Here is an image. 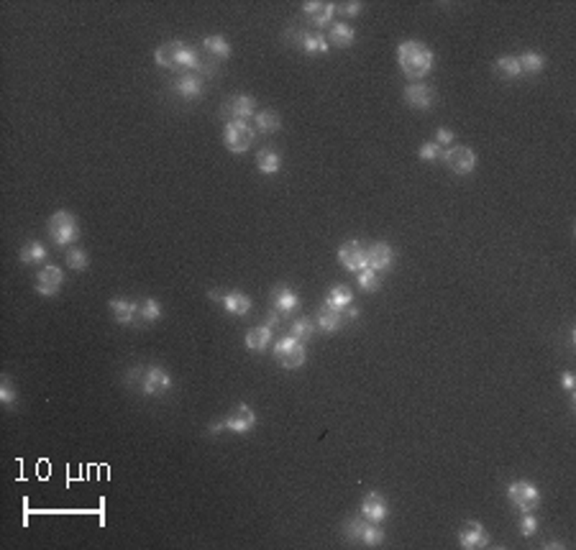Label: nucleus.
I'll return each instance as SVG.
<instances>
[{"instance_id":"obj_1","label":"nucleus","mask_w":576,"mask_h":550,"mask_svg":"<svg viewBox=\"0 0 576 550\" xmlns=\"http://www.w3.org/2000/svg\"><path fill=\"white\" fill-rule=\"evenodd\" d=\"M154 62L162 70L169 72H203V74H215L218 64L213 56H203V52H198L195 47H189L185 41H166L162 47H157L154 52Z\"/></svg>"},{"instance_id":"obj_2","label":"nucleus","mask_w":576,"mask_h":550,"mask_svg":"<svg viewBox=\"0 0 576 550\" xmlns=\"http://www.w3.org/2000/svg\"><path fill=\"white\" fill-rule=\"evenodd\" d=\"M435 56L423 41H403L397 47V64L405 72V77L412 82H420L428 72L433 70Z\"/></svg>"},{"instance_id":"obj_3","label":"nucleus","mask_w":576,"mask_h":550,"mask_svg":"<svg viewBox=\"0 0 576 550\" xmlns=\"http://www.w3.org/2000/svg\"><path fill=\"white\" fill-rule=\"evenodd\" d=\"M47 233L56 246H72L79 238V223L70 210H56L47 220Z\"/></svg>"},{"instance_id":"obj_4","label":"nucleus","mask_w":576,"mask_h":550,"mask_svg":"<svg viewBox=\"0 0 576 550\" xmlns=\"http://www.w3.org/2000/svg\"><path fill=\"white\" fill-rule=\"evenodd\" d=\"M256 141V128L249 126V120H228L223 128V146L231 154H244Z\"/></svg>"},{"instance_id":"obj_5","label":"nucleus","mask_w":576,"mask_h":550,"mask_svg":"<svg viewBox=\"0 0 576 550\" xmlns=\"http://www.w3.org/2000/svg\"><path fill=\"white\" fill-rule=\"evenodd\" d=\"M139 371V392L146 394V397H162L172 389V374L162 366H146V369H136Z\"/></svg>"},{"instance_id":"obj_6","label":"nucleus","mask_w":576,"mask_h":550,"mask_svg":"<svg viewBox=\"0 0 576 550\" xmlns=\"http://www.w3.org/2000/svg\"><path fill=\"white\" fill-rule=\"evenodd\" d=\"M274 359L282 369H300L305 359H308V351L302 346V340H297L295 336H284L274 343Z\"/></svg>"},{"instance_id":"obj_7","label":"nucleus","mask_w":576,"mask_h":550,"mask_svg":"<svg viewBox=\"0 0 576 550\" xmlns=\"http://www.w3.org/2000/svg\"><path fill=\"white\" fill-rule=\"evenodd\" d=\"M441 162L449 166L453 174L466 177V174H472L474 169H476L479 157H476V151L469 149V146H449V149H443Z\"/></svg>"},{"instance_id":"obj_8","label":"nucleus","mask_w":576,"mask_h":550,"mask_svg":"<svg viewBox=\"0 0 576 550\" xmlns=\"http://www.w3.org/2000/svg\"><path fill=\"white\" fill-rule=\"evenodd\" d=\"M507 499L513 502L515 510L520 512H536L540 504V489L533 487L530 481H513L507 487Z\"/></svg>"},{"instance_id":"obj_9","label":"nucleus","mask_w":576,"mask_h":550,"mask_svg":"<svg viewBox=\"0 0 576 550\" xmlns=\"http://www.w3.org/2000/svg\"><path fill=\"white\" fill-rule=\"evenodd\" d=\"M287 39H293L308 56H323L331 52V44L323 33H310L302 29H287Z\"/></svg>"},{"instance_id":"obj_10","label":"nucleus","mask_w":576,"mask_h":550,"mask_svg":"<svg viewBox=\"0 0 576 550\" xmlns=\"http://www.w3.org/2000/svg\"><path fill=\"white\" fill-rule=\"evenodd\" d=\"M338 264L346 272H354V274H359L361 269L369 267V256H366V246L359 244V241H346V244L338 249Z\"/></svg>"},{"instance_id":"obj_11","label":"nucleus","mask_w":576,"mask_h":550,"mask_svg":"<svg viewBox=\"0 0 576 550\" xmlns=\"http://www.w3.org/2000/svg\"><path fill=\"white\" fill-rule=\"evenodd\" d=\"M223 427L236 432V435H246V432H251L256 427V412L249 404H236L228 415L223 417Z\"/></svg>"},{"instance_id":"obj_12","label":"nucleus","mask_w":576,"mask_h":550,"mask_svg":"<svg viewBox=\"0 0 576 550\" xmlns=\"http://www.w3.org/2000/svg\"><path fill=\"white\" fill-rule=\"evenodd\" d=\"M492 542L490 533H487V527L482 525V522H476V519H469L461 530H458V545L464 550H479V548H487Z\"/></svg>"},{"instance_id":"obj_13","label":"nucleus","mask_w":576,"mask_h":550,"mask_svg":"<svg viewBox=\"0 0 576 550\" xmlns=\"http://www.w3.org/2000/svg\"><path fill=\"white\" fill-rule=\"evenodd\" d=\"M302 10H305V16L310 18V24L316 29H331V21L338 13V6L336 3H323V0H308V3H302Z\"/></svg>"},{"instance_id":"obj_14","label":"nucleus","mask_w":576,"mask_h":550,"mask_svg":"<svg viewBox=\"0 0 576 550\" xmlns=\"http://www.w3.org/2000/svg\"><path fill=\"white\" fill-rule=\"evenodd\" d=\"M403 97L412 110H430L435 105V90L426 82H410L405 87Z\"/></svg>"},{"instance_id":"obj_15","label":"nucleus","mask_w":576,"mask_h":550,"mask_svg":"<svg viewBox=\"0 0 576 550\" xmlns=\"http://www.w3.org/2000/svg\"><path fill=\"white\" fill-rule=\"evenodd\" d=\"M221 113L228 116L231 120H249L256 113V100L251 95H233L221 105Z\"/></svg>"},{"instance_id":"obj_16","label":"nucleus","mask_w":576,"mask_h":550,"mask_svg":"<svg viewBox=\"0 0 576 550\" xmlns=\"http://www.w3.org/2000/svg\"><path fill=\"white\" fill-rule=\"evenodd\" d=\"M172 93L180 97V100H200L203 97V77L195 74V72H185L172 82Z\"/></svg>"},{"instance_id":"obj_17","label":"nucleus","mask_w":576,"mask_h":550,"mask_svg":"<svg viewBox=\"0 0 576 550\" xmlns=\"http://www.w3.org/2000/svg\"><path fill=\"white\" fill-rule=\"evenodd\" d=\"M269 299H272V307L279 315H293L300 307V294L287 284H277L274 290L269 292Z\"/></svg>"},{"instance_id":"obj_18","label":"nucleus","mask_w":576,"mask_h":550,"mask_svg":"<svg viewBox=\"0 0 576 550\" xmlns=\"http://www.w3.org/2000/svg\"><path fill=\"white\" fill-rule=\"evenodd\" d=\"M62 282H64L62 267H56V264H47V267L36 274V292L44 294V297H54L56 292L62 290Z\"/></svg>"},{"instance_id":"obj_19","label":"nucleus","mask_w":576,"mask_h":550,"mask_svg":"<svg viewBox=\"0 0 576 550\" xmlns=\"http://www.w3.org/2000/svg\"><path fill=\"white\" fill-rule=\"evenodd\" d=\"M389 514V504L387 499L379 494V492H369V494L364 496L361 502V517L369 519V522H384Z\"/></svg>"},{"instance_id":"obj_20","label":"nucleus","mask_w":576,"mask_h":550,"mask_svg":"<svg viewBox=\"0 0 576 550\" xmlns=\"http://www.w3.org/2000/svg\"><path fill=\"white\" fill-rule=\"evenodd\" d=\"M366 256H369V269H374L379 274L392 269V264H395V249L389 244H384V241L371 244L369 249H366Z\"/></svg>"},{"instance_id":"obj_21","label":"nucleus","mask_w":576,"mask_h":550,"mask_svg":"<svg viewBox=\"0 0 576 550\" xmlns=\"http://www.w3.org/2000/svg\"><path fill=\"white\" fill-rule=\"evenodd\" d=\"M343 322H346L343 310L328 305V302L318 307V313H316V328L318 330H323V333H336V330L343 328Z\"/></svg>"},{"instance_id":"obj_22","label":"nucleus","mask_w":576,"mask_h":550,"mask_svg":"<svg viewBox=\"0 0 576 550\" xmlns=\"http://www.w3.org/2000/svg\"><path fill=\"white\" fill-rule=\"evenodd\" d=\"M113 317L118 325H134L136 317H139V302L136 299H123V297H113L108 302Z\"/></svg>"},{"instance_id":"obj_23","label":"nucleus","mask_w":576,"mask_h":550,"mask_svg":"<svg viewBox=\"0 0 576 550\" xmlns=\"http://www.w3.org/2000/svg\"><path fill=\"white\" fill-rule=\"evenodd\" d=\"M272 338H274V330L269 328V325H256V328H251L246 333L244 346L246 351H251V354H264L269 348V343H272Z\"/></svg>"},{"instance_id":"obj_24","label":"nucleus","mask_w":576,"mask_h":550,"mask_svg":"<svg viewBox=\"0 0 576 550\" xmlns=\"http://www.w3.org/2000/svg\"><path fill=\"white\" fill-rule=\"evenodd\" d=\"M223 307H226V313L236 315V317H241V315H249L251 313V297L249 294H244V292H226L221 297Z\"/></svg>"},{"instance_id":"obj_25","label":"nucleus","mask_w":576,"mask_h":550,"mask_svg":"<svg viewBox=\"0 0 576 550\" xmlns=\"http://www.w3.org/2000/svg\"><path fill=\"white\" fill-rule=\"evenodd\" d=\"M325 39H328V44L336 49H348V47H354L356 31L348 24H331V31H328Z\"/></svg>"},{"instance_id":"obj_26","label":"nucleus","mask_w":576,"mask_h":550,"mask_svg":"<svg viewBox=\"0 0 576 550\" xmlns=\"http://www.w3.org/2000/svg\"><path fill=\"white\" fill-rule=\"evenodd\" d=\"M251 120L259 134H277L282 128V118H279L277 110H256Z\"/></svg>"},{"instance_id":"obj_27","label":"nucleus","mask_w":576,"mask_h":550,"mask_svg":"<svg viewBox=\"0 0 576 550\" xmlns=\"http://www.w3.org/2000/svg\"><path fill=\"white\" fill-rule=\"evenodd\" d=\"M203 49H205V54L213 56V59H228L231 56V44L226 36H221V33H210V36H205V39H203Z\"/></svg>"},{"instance_id":"obj_28","label":"nucleus","mask_w":576,"mask_h":550,"mask_svg":"<svg viewBox=\"0 0 576 550\" xmlns=\"http://www.w3.org/2000/svg\"><path fill=\"white\" fill-rule=\"evenodd\" d=\"M517 64H520L522 70V77H525V74H540V72L545 70V56L540 54V52H522V54L517 56Z\"/></svg>"},{"instance_id":"obj_29","label":"nucleus","mask_w":576,"mask_h":550,"mask_svg":"<svg viewBox=\"0 0 576 550\" xmlns=\"http://www.w3.org/2000/svg\"><path fill=\"white\" fill-rule=\"evenodd\" d=\"M256 166H259V172H264V174H277L279 169H282V157H279V151L261 149L259 154H256Z\"/></svg>"},{"instance_id":"obj_30","label":"nucleus","mask_w":576,"mask_h":550,"mask_svg":"<svg viewBox=\"0 0 576 550\" xmlns=\"http://www.w3.org/2000/svg\"><path fill=\"white\" fill-rule=\"evenodd\" d=\"M325 302L343 310V307L354 305V292H351V287H346V284H333L331 290H328V299H325Z\"/></svg>"},{"instance_id":"obj_31","label":"nucleus","mask_w":576,"mask_h":550,"mask_svg":"<svg viewBox=\"0 0 576 550\" xmlns=\"http://www.w3.org/2000/svg\"><path fill=\"white\" fill-rule=\"evenodd\" d=\"M495 72L505 79H520L522 77V70H520V64H517V56H510V54L499 56L497 62H495Z\"/></svg>"},{"instance_id":"obj_32","label":"nucleus","mask_w":576,"mask_h":550,"mask_svg":"<svg viewBox=\"0 0 576 550\" xmlns=\"http://www.w3.org/2000/svg\"><path fill=\"white\" fill-rule=\"evenodd\" d=\"M44 259H47V246L41 241H29L21 249V261L24 264H44Z\"/></svg>"},{"instance_id":"obj_33","label":"nucleus","mask_w":576,"mask_h":550,"mask_svg":"<svg viewBox=\"0 0 576 550\" xmlns=\"http://www.w3.org/2000/svg\"><path fill=\"white\" fill-rule=\"evenodd\" d=\"M290 336H295L297 340H310L316 336V322L310 317H295L290 325Z\"/></svg>"},{"instance_id":"obj_34","label":"nucleus","mask_w":576,"mask_h":550,"mask_svg":"<svg viewBox=\"0 0 576 550\" xmlns=\"http://www.w3.org/2000/svg\"><path fill=\"white\" fill-rule=\"evenodd\" d=\"M356 284H359V290L361 292H377L379 287H382V276H379V272L366 267L356 274Z\"/></svg>"},{"instance_id":"obj_35","label":"nucleus","mask_w":576,"mask_h":550,"mask_svg":"<svg viewBox=\"0 0 576 550\" xmlns=\"http://www.w3.org/2000/svg\"><path fill=\"white\" fill-rule=\"evenodd\" d=\"M359 542L366 545V548H379V545L384 542V530H382L377 522H366V527H364V533H361V537H359Z\"/></svg>"},{"instance_id":"obj_36","label":"nucleus","mask_w":576,"mask_h":550,"mask_svg":"<svg viewBox=\"0 0 576 550\" xmlns=\"http://www.w3.org/2000/svg\"><path fill=\"white\" fill-rule=\"evenodd\" d=\"M139 317L143 322H157L162 317V302L154 297H146L139 302Z\"/></svg>"},{"instance_id":"obj_37","label":"nucleus","mask_w":576,"mask_h":550,"mask_svg":"<svg viewBox=\"0 0 576 550\" xmlns=\"http://www.w3.org/2000/svg\"><path fill=\"white\" fill-rule=\"evenodd\" d=\"M64 264H67L72 272H82V269L90 267V256H87V251H82V249H70V251L64 253Z\"/></svg>"},{"instance_id":"obj_38","label":"nucleus","mask_w":576,"mask_h":550,"mask_svg":"<svg viewBox=\"0 0 576 550\" xmlns=\"http://www.w3.org/2000/svg\"><path fill=\"white\" fill-rule=\"evenodd\" d=\"M366 522H369V519L364 517H348L346 522H343V537H346V540H359Z\"/></svg>"},{"instance_id":"obj_39","label":"nucleus","mask_w":576,"mask_h":550,"mask_svg":"<svg viewBox=\"0 0 576 550\" xmlns=\"http://www.w3.org/2000/svg\"><path fill=\"white\" fill-rule=\"evenodd\" d=\"M16 400H18L16 384H13L8 377H3V382H0V402H3L6 407H13V404H16Z\"/></svg>"},{"instance_id":"obj_40","label":"nucleus","mask_w":576,"mask_h":550,"mask_svg":"<svg viewBox=\"0 0 576 550\" xmlns=\"http://www.w3.org/2000/svg\"><path fill=\"white\" fill-rule=\"evenodd\" d=\"M418 157H420V162H441L443 146H438L435 141H426L418 149Z\"/></svg>"},{"instance_id":"obj_41","label":"nucleus","mask_w":576,"mask_h":550,"mask_svg":"<svg viewBox=\"0 0 576 550\" xmlns=\"http://www.w3.org/2000/svg\"><path fill=\"white\" fill-rule=\"evenodd\" d=\"M517 530H520L522 537H533L538 533V517L533 512H522V519L517 522Z\"/></svg>"},{"instance_id":"obj_42","label":"nucleus","mask_w":576,"mask_h":550,"mask_svg":"<svg viewBox=\"0 0 576 550\" xmlns=\"http://www.w3.org/2000/svg\"><path fill=\"white\" fill-rule=\"evenodd\" d=\"M453 139H456V134H453L451 128H446V126L435 128V143H438V146H443V149H446V146H451V143H453Z\"/></svg>"},{"instance_id":"obj_43","label":"nucleus","mask_w":576,"mask_h":550,"mask_svg":"<svg viewBox=\"0 0 576 550\" xmlns=\"http://www.w3.org/2000/svg\"><path fill=\"white\" fill-rule=\"evenodd\" d=\"M361 8H364L361 3H356V0H354V3H343V6H341V13H343V16H348V18H356L359 13H361Z\"/></svg>"},{"instance_id":"obj_44","label":"nucleus","mask_w":576,"mask_h":550,"mask_svg":"<svg viewBox=\"0 0 576 550\" xmlns=\"http://www.w3.org/2000/svg\"><path fill=\"white\" fill-rule=\"evenodd\" d=\"M561 386H563L566 392L574 394V389H576V377L571 374V371H563V374H561Z\"/></svg>"},{"instance_id":"obj_45","label":"nucleus","mask_w":576,"mask_h":550,"mask_svg":"<svg viewBox=\"0 0 576 550\" xmlns=\"http://www.w3.org/2000/svg\"><path fill=\"white\" fill-rule=\"evenodd\" d=\"M279 320H282V315L277 313V310H272V313H269V315H267V322H264V325H269V328L274 330V328H277V325H279Z\"/></svg>"},{"instance_id":"obj_46","label":"nucleus","mask_w":576,"mask_h":550,"mask_svg":"<svg viewBox=\"0 0 576 550\" xmlns=\"http://www.w3.org/2000/svg\"><path fill=\"white\" fill-rule=\"evenodd\" d=\"M343 317H346V322L348 320H356V317H359V307H354V305L343 307Z\"/></svg>"},{"instance_id":"obj_47","label":"nucleus","mask_w":576,"mask_h":550,"mask_svg":"<svg viewBox=\"0 0 576 550\" xmlns=\"http://www.w3.org/2000/svg\"><path fill=\"white\" fill-rule=\"evenodd\" d=\"M221 430H226V427H223V420H218V423H213L210 427H208V432H210V435H218Z\"/></svg>"},{"instance_id":"obj_48","label":"nucleus","mask_w":576,"mask_h":550,"mask_svg":"<svg viewBox=\"0 0 576 550\" xmlns=\"http://www.w3.org/2000/svg\"><path fill=\"white\" fill-rule=\"evenodd\" d=\"M543 548H559V550H561V548H566V545H563L561 540H548V542L543 545Z\"/></svg>"}]
</instances>
